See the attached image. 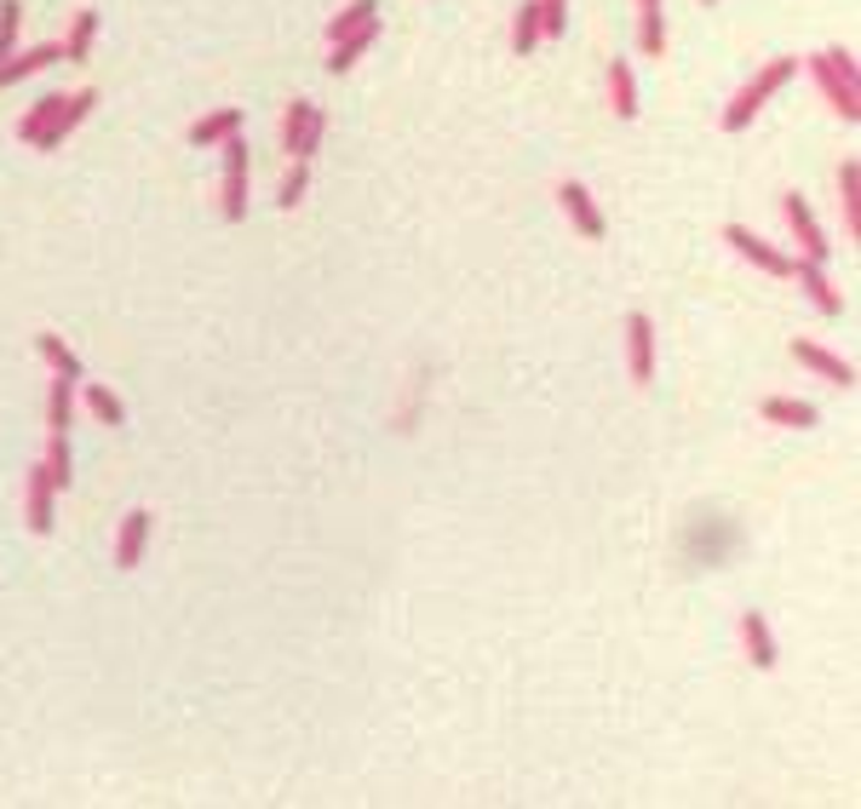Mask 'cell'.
Here are the masks:
<instances>
[{
    "instance_id": "obj_1",
    "label": "cell",
    "mask_w": 861,
    "mask_h": 809,
    "mask_svg": "<svg viewBox=\"0 0 861 809\" xmlns=\"http://www.w3.org/2000/svg\"><path fill=\"white\" fill-rule=\"evenodd\" d=\"M809 75H816V87L832 110H839L845 121H861V69L856 58L845 53V46H827V53L809 58Z\"/></svg>"
},
{
    "instance_id": "obj_2",
    "label": "cell",
    "mask_w": 861,
    "mask_h": 809,
    "mask_svg": "<svg viewBox=\"0 0 861 809\" xmlns=\"http://www.w3.org/2000/svg\"><path fill=\"white\" fill-rule=\"evenodd\" d=\"M793 69H798L793 58H775V64H764V69H758L752 81H747V87H741V92L724 104V115H718V126H724V133H741V126H752V115L764 110V104H770V98H775L781 87L793 81Z\"/></svg>"
},
{
    "instance_id": "obj_3",
    "label": "cell",
    "mask_w": 861,
    "mask_h": 809,
    "mask_svg": "<svg viewBox=\"0 0 861 809\" xmlns=\"http://www.w3.org/2000/svg\"><path fill=\"white\" fill-rule=\"evenodd\" d=\"M322 110L316 104H305V98H293L288 104V121H282V149L293 161H311L316 156V144H322Z\"/></svg>"
},
{
    "instance_id": "obj_4",
    "label": "cell",
    "mask_w": 861,
    "mask_h": 809,
    "mask_svg": "<svg viewBox=\"0 0 861 809\" xmlns=\"http://www.w3.org/2000/svg\"><path fill=\"white\" fill-rule=\"evenodd\" d=\"M219 213L224 218H242L247 213V144L231 133L224 138V184H219Z\"/></svg>"
},
{
    "instance_id": "obj_5",
    "label": "cell",
    "mask_w": 861,
    "mask_h": 809,
    "mask_svg": "<svg viewBox=\"0 0 861 809\" xmlns=\"http://www.w3.org/2000/svg\"><path fill=\"white\" fill-rule=\"evenodd\" d=\"M781 213H787L793 241L804 247V259H809V265H827V236H821L816 213H809V201H804V195H781Z\"/></svg>"
},
{
    "instance_id": "obj_6",
    "label": "cell",
    "mask_w": 861,
    "mask_h": 809,
    "mask_svg": "<svg viewBox=\"0 0 861 809\" xmlns=\"http://www.w3.org/2000/svg\"><path fill=\"white\" fill-rule=\"evenodd\" d=\"M724 241L736 247L747 265H758V270H770V276H793V259H787V252H781V247H770L764 236L741 231V224H729V231H724Z\"/></svg>"
},
{
    "instance_id": "obj_7",
    "label": "cell",
    "mask_w": 861,
    "mask_h": 809,
    "mask_svg": "<svg viewBox=\"0 0 861 809\" xmlns=\"http://www.w3.org/2000/svg\"><path fill=\"white\" fill-rule=\"evenodd\" d=\"M626 373L638 379V385H649V379H655V327L638 311L626 316Z\"/></svg>"
},
{
    "instance_id": "obj_8",
    "label": "cell",
    "mask_w": 861,
    "mask_h": 809,
    "mask_svg": "<svg viewBox=\"0 0 861 809\" xmlns=\"http://www.w3.org/2000/svg\"><path fill=\"white\" fill-rule=\"evenodd\" d=\"M53 476H46V465L35 460L30 465V488H23V523L35 528V535H46V528H53Z\"/></svg>"
},
{
    "instance_id": "obj_9",
    "label": "cell",
    "mask_w": 861,
    "mask_h": 809,
    "mask_svg": "<svg viewBox=\"0 0 861 809\" xmlns=\"http://www.w3.org/2000/svg\"><path fill=\"white\" fill-rule=\"evenodd\" d=\"M557 201H563V213H569V224L586 241H603V218H597V207H592V195H586V184H557Z\"/></svg>"
},
{
    "instance_id": "obj_10",
    "label": "cell",
    "mask_w": 861,
    "mask_h": 809,
    "mask_svg": "<svg viewBox=\"0 0 861 809\" xmlns=\"http://www.w3.org/2000/svg\"><path fill=\"white\" fill-rule=\"evenodd\" d=\"M92 104H98V92H92V87H87V92H69V98H64V115H58L53 126H46V133H41L35 144H41V149H58V144L75 133V126L87 121V110H92Z\"/></svg>"
},
{
    "instance_id": "obj_11",
    "label": "cell",
    "mask_w": 861,
    "mask_h": 809,
    "mask_svg": "<svg viewBox=\"0 0 861 809\" xmlns=\"http://www.w3.org/2000/svg\"><path fill=\"white\" fill-rule=\"evenodd\" d=\"M793 357H798V362H804L809 373H821L827 385H839V391H845V385H856V373H850V362H839V357H832V350H821V345H809V339H798V345H793Z\"/></svg>"
},
{
    "instance_id": "obj_12",
    "label": "cell",
    "mask_w": 861,
    "mask_h": 809,
    "mask_svg": "<svg viewBox=\"0 0 861 809\" xmlns=\"http://www.w3.org/2000/svg\"><path fill=\"white\" fill-rule=\"evenodd\" d=\"M46 64H64V46H30V53H12V58H0V87H18L23 75H35Z\"/></svg>"
},
{
    "instance_id": "obj_13",
    "label": "cell",
    "mask_w": 861,
    "mask_h": 809,
    "mask_svg": "<svg viewBox=\"0 0 861 809\" xmlns=\"http://www.w3.org/2000/svg\"><path fill=\"white\" fill-rule=\"evenodd\" d=\"M741 643H747V661H752L758 672H770V666H775V638H770V620L758 615V609L741 620Z\"/></svg>"
},
{
    "instance_id": "obj_14",
    "label": "cell",
    "mask_w": 861,
    "mask_h": 809,
    "mask_svg": "<svg viewBox=\"0 0 861 809\" xmlns=\"http://www.w3.org/2000/svg\"><path fill=\"white\" fill-rule=\"evenodd\" d=\"M793 276H798V282H804V293H809V305H816L821 316H839V311H845V299H839V293L827 288V276H821V265H809V259H798V265H793Z\"/></svg>"
},
{
    "instance_id": "obj_15",
    "label": "cell",
    "mask_w": 861,
    "mask_h": 809,
    "mask_svg": "<svg viewBox=\"0 0 861 809\" xmlns=\"http://www.w3.org/2000/svg\"><path fill=\"white\" fill-rule=\"evenodd\" d=\"M144 540H149V512H133L115 535V569H133L144 558Z\"/></svg>"
},
{
    "instance_id": "obj_16",
    "label": "cell",
    "mask_w": 861,
    "mask_h": 809,
    "mask_svg": "<svg viewBox=\"0 0 861 809\" xmlns=\"http://www.w3.org/2000/svg\"><path fill=\"white\" fill-rule=\"evenodd\" d=\"M64 98H69V92H46L41 104H30V110H23V121H18V138H23V144H35V138L46 133V126H53V121L64 115Z\"/></svg>"
},
{
    "instance_id": "obj_17",
    "label": "cell",
    "mask_w": 861,
    "mask_h": 809,
    "mask_svg": "<svg viewBox=\"0 0 861 809\" xmlns=\"http://www.w3.org/2000/svg\"><path fill=\"white\" fill-rule=\"evenodd\" d=\"M667 46V12H661V0H638V53H661Z\"/></svg>"
},
{
    "instance_id": "obj_18",
    "label": "cell",
    "mask_w": 861,
    "mask_h": 809,
    "mask_svg": "<svg viewBox=\"0 0 861 809\" xmlns=\"http://www.w3.org/2000/svg\"><path fill=\"white\" fill-rule=\"evenodd\" d=\"M75 385H81V379H53V396H46V425H53V431H69L75 425Z\"/></svg>"
},
{
    "instance_id": "obj_19",
    "label": "cell",
    "mask_w": 861,
    "mask_h": 809,
    "mask_svg": "<svg viewBox=\"0 0 861 809\" xmlns=\"http://www.w3.org/2000/svg\"><path fill=\"white\" fill-rule=\"evenodd\" d=\"M610 104H615V115H620V121L638 115V87H631V64H626V58H615V64H610Z\"/></svg>"
},
{
    "instance_id": "obj_20",
    "label": "cell",
    "mask_w": 861,
    "mask_h": 809,
    "mask_svg": "<svg viewBox=\"0 0 861 809\" xmlns=\"http://www.w3.org/2000/svg\"><path fill=\"white\" fill-rule=\"evenodd\" d=\"M35 350H41V362L53 368V373H64V379H81V373H87V368H81V357H75V350H69L58 334H41V339H35Z\"/></svg>"
},
{
    "instance_id": "obj_21",
    "label": "cell",
    "mask_w": 861,
    "mask_h": 809,
    "mask_svg": "<svg viewBox=\"0 0 861 809\" xmlns=\"http://www.w3.org/2000/svg\"><path fill=\"white\" fill-rule=\"evenodd\" d=\"M231 133H242V110H213V115H201V121L190 126L195 144H224Z\"/></svg>"
},
{
    "instance_id": "obj_22",
    "label": "cell",
    "mask_w": 861,
    "mask_h": 809,
    "mask_svg": "<svg viewBox=\"0 0 861 809\" xmlns=\"http://www.w3.org/2000/svg\"><path fill=\"white\" fill-rule=\"evenodd\" d=\"M758 414H764L770 425H816V408H809V402H793V396H764Z\"/></svg>"
},
{
    "instance_id": "obj_23",
    "label": "cell",
    "mask_w": 861,
    "mask_h": 809,
    "mask_svg": "<svg viewBox=\"0 0 861 809\" xmlns=\"http://www.w3.org/2000/svg\"><path fill=\"white\" fill-rule=\"evenodd\" d=\"M373 35H379V18H373V23H362L357 35H345V41H334V58H327V69H334V75H345L350 64H357V58L368 53V41H373Z\"/></svg>"
},
{
    "instance_id": "obj_24",
    "label": "cell",
    "mask_w": 861,
    "mask_h": 809,
    "mask_svg": "<svg viewBox=\"0 0 861 809\" xmlns=\"http://www.w3.org/2000/svg\"><path fill=\"white\" fill-rule=\"evenodd\" d=\"M540 46V0H528V7H517V23H512V53L528 58Z\"/></svg>"
},
{
    "instance_id": "obj_25",
    "label": "cell",
    "mask_w": 861,
    "mask_h": 809,
    "mask_svg": "<svg viewBox=\"0 0 861 809\" xmlns=\"http://www.w3.org/2000/svg\"><path fill=\"white\" fill-rule=\"evenodd\" d=\"M839 195H845V231L861 236V167L856 161L839 167Z\"/></svg>"
},
{
    "instance_id": "obj_26",
    "label": "cell",
    "mask_w": 861,
    "mask_h": 809,
    "mask_svg": "<svg viewBox=\"0 0 861 809\" xmlns=\"http://www.w3.org/2000/svg\"><path fill=\"white\" fill-rule=\"evenodd\" d=\"M92 35H98V12H75V23H69V41H64V64H87V53H92Z\"/></svg>"
},
{
    "instance_id": "obj_27",
    "label": "cell",
    "mask_w": 861,
    "mask_h": 809,
    "mask_svg": "<svg viewBox=\"0 0 861 809\" xmlns=\"http://www.w3.org/2000/svg\"><path fill=\"white\" fill-rule=\"evenodd\" d=\"M46 476H53V488H69L75 483V460H69V431H53V442H46Z\"/></svg>"
},
{
    "instance_id": "obj_28",
    "label": "cell",
    "mask_w": 861,
    "mask_h": 809,
    "mask_svg": "<svg viewBox=\"0 0 861 809\" xmlns=\"http://www.w3.org/2000/svg\"><path fill=\"white\" fill-rule=\"evenodd\" d=\"M362 23H373V0H350V7L327 23V41H345V35H357Z\"/></svg>"
},
{
    "instance_id": "obj_29",
    "label": "cell",
    "mask_w": 861,
    "mask_h": 809,
    "mask_svg": "<svg viewBox=\"0 0 861 809\" xmlns=\"http://www.w3.org/2000/svg\"><path fill=\"white\" fill-rule=\"evenodd\" d=\"M87 414H92L98 425H121V419H126V414H121V402H115V391L92 385V379H87Z\"/></svg>"
},
{
    "instance_id": "obj_30",
    "label": "cell",
    "mask_w": 861,
    "mask_h": 809,
    "mask_svg": "<svg viewBox=\"0 0 861 809\" xmlns=\"http://www.w3.org/2000/svg\"><path fill=\"white\" fill-rule=\"evenodd\" d=\"M305 190H311V161H293L288 167V179H282V207H299V201H305Z\"/></svg>"
},
{
    "instance_id": "obj_31",
    "label": "cell",
    "mask_w": 861,
    "mask_h": 809,
    "mask_svg": "<svg viewBox=\"0 0 861 809\" xmlns=\"http://www.w3.org/2000/svg\"><path fill=\"white\" fill-rule=\"evenodd\" d=\"M18 23H23V7H18V0H0V58H12Z\"/></svg>"
},
{
    "instance_id": "obj_32",
    "label": "cell",
    "mask_w": 861,
    "mask_h": 809,
    "mask_svg": "<svg viewBox=\"0 0 861 809\" xmlns=\"http://www.w3.org/2000/svg\"><path fill=\"white\" fill-rule=\"evenodd\" d=\"M706 7H713V0H706Z\"/></svg>"
}]
</instances>
